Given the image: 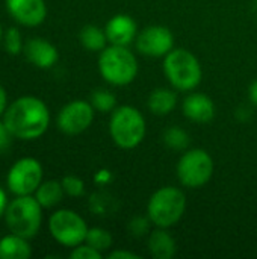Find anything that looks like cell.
<instances>
[{
    "label": "cell",
    "mask_w": 257,
    "mask_h": 259,
    "mask_svg": "<svg viewBox=\"0 0 257 259\" xmlns=\"http://www.w3.org/2000/svg\"><path fill=\"white\" fill-rule=\"evenodd\" d=\"M6 206H8V199H6V193H5V191H3V188L0 187V217H2V215H5Z\"/></svg>",
    "instance_id": "4dcf8cb0"
},
{
    "label": "cell",
    "mask_w": 257,
    "mask_h": 259,
    "mask_svg": "<svg viewBox=\"0 0 257 259\" xmlns=\"http://www.w3.org/2000/svg\"><path fill=\"white\" fill-rule=\"evenodd\" d=\"M70 258L73 259H100L101 258V252L95 250L94 247H91L89 244H79L76 247H73V252L70 253Z\"/></svg>",
    "instance_id": "484cf974"
},
{
    "label": "cell",
    "mask_w": 257,
    "mask_h": 259,
    "mask_svg": "<svg viewBox=\"0 0 257 259\" xmlns=\"http://www.w3.org/2000/svg\"><path fill=\"white\" fill-rule=\"evenodd\" d=\"M189 135L186 134V131H183L182 127H170L165 131L164 134V143L167 144V147L173 149V150H186L189 146Z\"/></svg>",
    "instance_id": "44dd1931"
},
{
    "label": "cell",
    "mask_w": 257,
    "mask_h": 259,
    "mask_svg": "<svg viewBox=\"0 0 257 259\" xmlns=\"http://www.w3.org/2000/svg\"><path fill=\"white\" fill-rule=\"evenodd\" d=\"M11 132L8 131L6 124L3 121H0V153H3L9 146H11Z\"/></svg>",
    "instance_id": "83f0119b"
},
{
    "label": "cell",
    "mask_w": 257,
    "mask_h": 259,
    "mask_svg": "<svg viewBox=\"0 0 257 259\" xmlns=\"http://www.w3.org/2000/svg\"><path fill=\"white\" fill-rule=\"evenodd\" d=\"M250 100L257 106V79L250 87Z\"/></svg>",
    "instance_id": "1f68e13d"
},
{
    "label": "cell",
    "mask_w": 257,
    "mask_h": 259,
    "mask_svg": "<svg viewBox=\"0 0 257 259\" xmlns=\"http://www.w3.org/2000/svg\"><path fill=\"white\" fill-rule=\"evenodd\" d=\"M91 105L94 109H97L100 112H111V111H114V108L117 105V99L111 91L95 90L91 94Z\"/></svg>",
    "instance_id": "603a6c76"
},
{
    "label": "cell",
    "mask_w": 257,
    "mask_h": 259,
    "mask_svg": "<svg viewBox=\"0 0 257 259\" xmlns=\"http://www.w3.org/2000/svg\"><path fill=\"white\" fill-rule=\"evenodd\" d=\"M164 73L168 82L179 91L195 90L203 77L198 59L186 49H173L165 56Z\"/></svg>",
    "instance_id": "5b68a950"
},
{
    "label": "cell",
    "mask_w": 257,
    "mask_h": 259,
    "mask_svg": "<svg viewBox=\"0 0 257 259\" xmlns=\"http://www.w3.org/2000/svg\"><path fill=\"white\" fill-rule=\"evenodd\" d=\"M52 237L65 247H76L86 240L88 226L85 220L71 209H59L48 220Z\"/></svg>",
    "instance_id": "ba28073f"
},
{
    "label": "cell",
    "mask_w": 257,
    "mask_h": 259,
    "mask_svg": "<svg viewBox=\"0 0 257 259\" xmlns=\"http://www.w3.org/2000/svg\"><path fill=\"white\" fill-rule=\"evenodd\" d=\"M3 44L8 53L11 55H18L23 49V41H21V32L17 27H9L3 33Z\"/></svg>",
    "instance_id": "cb8c5ba5"
},
{
    "label": "cell",
    "mask_w": 257,
    "mask_h": 259,
    "mask_svg": "<svg viewBox=\"0 0 257 259\" xmlns=\"http://www.w3.org/2000/svg\"><path fill=\"white\" fill-rule=\"evenodd\" d=\"M148 109L155 115H167L170 114L177 105V96L174 91L168 88H156L150 93L147 100Z\"/></svg>",
    "instance_id": "e0dca14e"
},
{
    "label": "cell",
    "mask_w": 257,
    "mask_h": 259,
    "mask_svg": "<svg viewBox=\"0 0 257 259\" xmlns=\"http://www.w3.org/2000/svg\"><path fill=\"white\" fill-rule=\"evenodd\" d=\"M136 23L132 17L118 14L112 17L105 27L108 41L114 46H129L136 36Z\"/></svg>",
    "instance_id": "5bb4252c"
},
{
    "label": "cell",
    "mask_w": 257,
    "mask_h": 259,
    "mask_svg": "<svg viewBox=\"0 0 257 259\" xmlns=\"http://www.w3.org/2000/svg\"><path fill=\"white\" fill-rule=\"evenodd\" d=\"M174 47V36L165 26H148L136 35V49L150 58H165Z\"/></svg>",
    "instance_id": "8fae6325"
},
{
    "label": "cell",
    "mask_w": 257,
    "mask_h": 259,
    "mask_svg": "<svg viewBox=\"0 0 257 259\" xmlns=\"http://www.w3.org/2000/svg\"><path fill=\"white\" fill-rule=\"evenodd\" d=\"M98 70L106 82L123 87L135 80L138 74V61L126 46L111 44V47H105L100 53Z\"/></svg>",
    "instance_id": "277c9868"
},
{
    "label": "cell",
    "mask_w": 257,
    "mask_h": 259,
    "mask_svg": "<svg viewBox=\"0 0 257 259\" xmlns=\"http://www.w3.org/2000/svg\"><path fill=\"white\" fill-rule=\"evenodd\" d=\"M214 175L212 156L203 149H191L183 153L177 164V178L183 187L201 188Z\"/></svg>",
    "instance_id": "52a82bcc"
},
{
    "label": "cell",
    "mask_w": 257,
    "mask_h": 259,
    "mask_svg": "<svg viewBox=\"0 0 257 259\" xmlns=\"http://www.w3.org/2000/svg\"><path fill=\"white\" fill-rule=\"evenodd\" d=\"M148 249L156 259H171L176 253V241L167 229L158 228L148 237Z\"/></svg>",
    "instance_id": "2e32d148"
},
{
    "label": "cell",
    "mask_w": 257,
    "mask_h": 259,
    "mask_svg": "<svg viewBox=\"0 0 257 259\" xmlns=\"http://www.w3.org/2000/svg\"><path fill=\"white\" fill-rule=\"evenodd\" d=\"M6 226L11 234L23 237L26 240L33 238L42 222V206L32 196H17L8 203L5 211Z\"/></svg>",
    "instance_id": "7a4b0ae2"
},
{
    "label": "cell",
    "mask_w": 257,
    "mask_h": 259,
    "mask_svg": "<svg viewBox=\"0 0 257 259\" xmlns=\"http://www.w3.org/2000/svg\"><path fill=\"white\" fill-rule=\"evenodd\" d=\"M148 222H150V219L147 220V219H142V217H138V219L132 220L130 225H129V229H130L132 235L133 237L145 235V232L148 231Z\"/></svg>",
    "instance_id": "4316f807"
},
{
    "label": "cell",
    "mask_w": 257,
    "mask_h": 259,
    "mask_svg": "<svg viewBox=\"0 0 257 259\" xmlns=\"http://www.w3.org/2000/svg\"><path fill=\"white\" fill-rule=\"evenodd\" d=\"M6 9L23 26H38L47 15L44 0H6Z\"/></svg>",
    "instance_id": "7c38bea8"
},
{
    "label": "cell",
    "mask_w": 257,
    "mask_h": 259,
    "mask_svg": "<svg viewBox=\"0 0 257 259\" xmlns=\"http://www.w3.org/2000/svg\"><path fill=\"white\" fill-rule=\"evenodd\" d=\"M186 211V197L180 188L164 187L155 191L147 205L150 222L156 228L168 229L180 222Z\"/></svg>",
    "instance_id": "3957f363"
},
{
    "label": "cell",
    "mask_w": 257,
    "mask_h": 259,
    "mask_svg": "<svg viewBox=\"0 0 257 259\" xmlns=\"http://www.w3.org/2000/svg\"><path fill=\"white\" fill-rule=\"evenodd\" d=\"M6 108H8V96H6L5 88L0 85V115H3V114H5Z\"/></svg>",
    "instance_id": "f546056e"
},
{
    "label": "cell",
    "mask_w": 257,
    "mask_h": 259,
    "mask_svg": "<svg viewBox=\"0 0 257 259\" xmlns=\"http://www.w3.org/2000/svg\"><path fill=\"white\" fill-rule=\"evenodd\" d=\"M80 42L85 49L91 52H101L108 42L106 32L94 24H88L80 32Z\"/></svg>",
    "instance_id": "ffe728a7"
},
{
    "label": "cell",
    "mask_w": 257,
    "mask_h": 259,
    "mask_svg": "<svg viewBox=\"0 0 257 259\" xmlns=\"http://www.w3.org/2000/svg\"><path fill=\"white\" fill-rule=\"evenodd\" d=\"M3 42V29H2V24H0V44Z\"/></svg>",
    "instance_id": "d6a6232c"
},
{
    "label": "cell",
    "mask_w": 257,
    "mask_h": 259,
    "mask_svg": "<svg viewBox=\"0 0 257 259\" xmlns=\"http://www.w3.org/2000/svg\"><path fill=\"white\" fill-rule=\"evenodd\" d=\"M85 241L95 250L105 252L112 246V235H111V232H108L101 228H92V229H88Z\"/></svg>",
    "instance_id": "7402d4cb"
},
{
    "label": "cell",
    "mask_w": 257,
    "mask_h": 259,
    "mask_svg": "<svg viewBox=\"0 0 257 259\" xmlns=\"http://www.w3.org/2000/svg\"><path fill=\"white\" fill-rule=\"evenodd\" d=\"M186 118L195 123H208L215 117V105L211 97L201 93L189 94L182 105Z\"/></svg>",
    "instance_id": "9a60e30c"
},
{
    "label": "cell",
    "mask_w": 257,
    "mask_h": 259,
    "mask_svg": "<svg viewBox=\"0 0 257 259\" xmlns=\"http://www.w3.org/2000/svg\"><path fill=\"white\" fill-rule=\"evenodd\" d=\"M64 194H65V191L62 188V184L58 182V181L41 182V185L35 191V197H36V200L39 202V205L42 208L56 206L62 200Z\"/></svg>",
    "instance_id": "d6986e66"
},
{
    "label": "cell",
    "mask_w": 257,
    "mask_h": 259,
    "mask_svg": "<svg viewBox=\"0 0 257 259\" xmlns=\"http://www.w3.org/2000/svg\"><path fill=\"white\" fill-rule=\"evenodd\" d=\"M24 56L27 58L29 62H32L38 68H52L59 58V53L56 47L42 39V38H32L24 44Z\"/></svg>",
    "instance_id": "4fadbf2b"
},
{
    "label": "cell",
    "mask_w": 257,
    "mask_h": 259,
    "mask_svg": "<svg viewBox=\"0 0 257 259\" xmlns=\"http://www.w3.org/2000/svg\"><path fill=\"white\" fill-rule=\"evenodd\" d=\"M32 249L26 238L18 235H6L0 240V259H27Z\"/></svg>",
    "instance_id": "ac0fdd59"
},
{
    "label": "cell",
    "mask_w": 257,
    "mask_h": 259,
    "mask_svg": "<svg viewBox=\"0 0 257 259\" xmlns=\"http://www.w3.org/2000/svg\"><path fill=\"white\" fill-rule=\"evenodd\" d=\"M42 182V167L35 158H21L9 170L6 184L15 196H30Z\"/></svg>",
    "instance_id": "9c48e42d"
},
{
    "label": "cell",
    "mask_w": 257,
    "mask_h": 259,
    "mask_svg": "<svg viewBox=\"0 0 257 259\" xmlns=\"http://www.w3.org/2000/svg\"><path fill=\"white\" fill-rule=\"evenodd\" d=\"M94 120V108L91 102L73 100L67 103L58 115V126L67 135H77L86 131Z\"/></svg>",
    "instance_id": "30bf717a"
},
{
    "label": "cell",
    "mask_w": 257,
    "mask_h": 259,
    "mask_svg": "<svg viewBox=\"0 0 257 259\" xmlns=\"http://www.w3.org/2000/svg\"><path fill=\"white\" fill-rule=\"evenodd\" d=\"M147 132L144 115L133 106L117 108L109 121V134L114 143L121 149L138 147Z\"/></svg>",
    "instance_id": "8992f818"
},
{
    "label": "cell",
    "mask_w": 257,
    "mask_h": 259,
    "mask_svg": "<svg viewBox=\"0 0 257 259\" xmlns=\"http://www.w3.org/2000/svg\"><path fill=\"white\" fill-rule=\"evenodd\" d=\"M139 256L136 253L132 252H126V250H115L112 253H109V259H138Z\"/></svg>",
    "instance_id": "f1b7e54d"
},
{
    "label": "cell",
    "mask_w": 257,
    "mask_h": 259,
    "mask_svg": "<svg viewBox=\"0 0 257 259\" xmlns=\"http://www.w3.org/2000/svg\"><path fill=\"white\" fill-rule=\"evenodd\" d=\"M3 123L12 137L20 140H36L47 131L50 112L41 99L24 96L6 108Z\"/></svg>",
    "instance_id": "6da1fadb"
},
{
    "label": "cell",
    "mask_w": 257,
    "mask_h": 259,
    "mask_svg": "<svg viewBox=\"0 0 257 259\" xmlns=\"http://www.w3.org/2000/svg\"><path fill=\"white\" fill-rule=\"evenodd\" d=\"M62 188L65 191V194L71 196V197H80L85 193V184L80 178L74 176V175H68L62 179Z\"/></svg>",
    "instance_id": "d4e9b609"
}]
</instances>
